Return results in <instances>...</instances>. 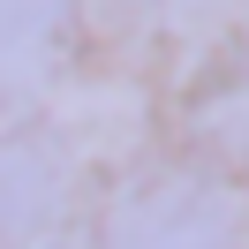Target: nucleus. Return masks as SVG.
Instances as JSON below:
<instances>
[{"instance_id": "2", "label": "nucleus", "mask_w": 249, "mask_h": 249, "mask_svg": "<svg viewBox=\"0 0 249 249\" xmlns=\"http://www.w3.org/2000/svg\"><path fill=\"white\" fill-rule=\"evenodd\" d=\"M68 159L38 128H0V249H31L61 219Z\"/></svg>"}, {"instance_id": "1", "label": "nucleus", "mask_w": 249, "mask_h": 249, "mask_svg": "<svg viewBox=\"0 0 249 249\" xmlns=\"http://www.w3.org/2000/svg\"><path fill=\"white\" fill-rule=\"evenodd\" d=\"M106 249H234V212L204 181H159L121 204Z\"/></svg>"}, {"instance_id": "4", "label": "nucleus", "mask_w": 249, "mask_h": 249, "mask_svg": "<svg viewBox=\"0 0 249 249\" xmlns=\"http://www.w3.org/2000/svg\"><path fill=\"white\" fill-rule=\"evenodd\" d=\"M159 23H189V16H204V8H219V0H143Z\"/></svg>"}, {"instance_id": "3", "label": "nucleus", "mask_w": 249, "mask_h": 249, "mask_svg": "<svg viewBox=\"0 0 249 249\" xmlns=\"http://www.w3.org/2000/svg\"><path fill=\"white\" fill-rule=\"evenodd\" d=\"M68 31H76V0H0V91L46 83L68 53Z\"/></svg>"}]
</instances>
